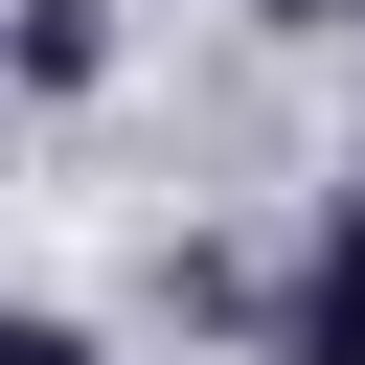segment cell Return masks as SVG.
<instances>
[{
    "label": "cell",
    "instance_id": "6da1fadb",
    "mask_svg": "<svg viewBox=\"0 0 365 365\" xmlns=\"http://www.w3.org/2000/svg\"><path fill=\"white\" fill-rule=\"evenodd\" d=\"M274 365H365V182L319 205V251H297V297H274Z\"/></svg>",
    "mask_w": 365,
    "mask_h": 365
},
{
    "label": "cell",
    "instance_id": "7a4b0ae2",
    "mask_svg": "<svg viewBox=\"0 0 365 365\" xmlns=\"http://www.w3.org/2000/svg\"><path fill=\"white\" fill-rule=\"evenodd\" d=\"M0 68H23V91H91V68H114V0H23Z\"/></svg>",
    "mask_w": 365,
    "mask_h": 365
},
{
    "label": "cell",
    "instance_id": "3957f363",
    "mask_svg": "<svg viewBox=\"0 0 365 365\" xmlns=\"http://www.w3.org/2000/svg\"><path fill=\"white\" fill-rule=\"evenodd\" d=\"M0 365H91V319H46V297H0Z\"/></svg>",
    "mask_w": 365,
    "mask_h": 365
},
{
    "label": "cell",
    "instance_id": "277c9868",
    "mask_svg": "<svg viewBox=\"0 0 365 365\" xmlns=\"http://www.w3.org/2000/svg\"><path fill=\"white\" fill-rule=\"evenodd\" d=\"M274 23H365V0H274Z\"/></svg>",
    "mask_w": 365,
    "mask_h": 365
}]
</instances>
